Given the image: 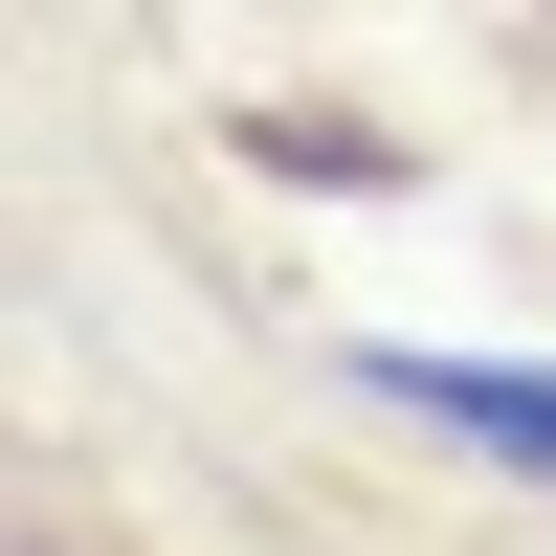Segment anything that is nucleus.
Listing matches in <instances>:
<instances>
[{
    "label": "nucleus",
    "mask_w": 556,
    "mask_h": 556,
    "mask_svg": "<svg viewBox=\"0 0 556 556\" xmlns=\"http://www.w3.org/2000/svg\"><path fill=\"white\" fill-rule=\"evenodd\" d=\"M356 379H379L401 424H445L468 468H513V490H556V356H401V334H379Z\"/></svg>",
    "instance_id": "1"
},
{
    "label": "nucleus",
    "mask_w": 556,
    "mask_h": 556,
    "mask_svg": "<svg viewBox=\"0 0 556 556\" xmlns=\"http://www.w3.org/2000/svg\"><path fill=\"white\" fill-rule=\"evenodd\" d=\"M267 156H290V178H401V134H356V112H267Z\"/></svg>",
    "instance_id": "2"
}]
</instances>
